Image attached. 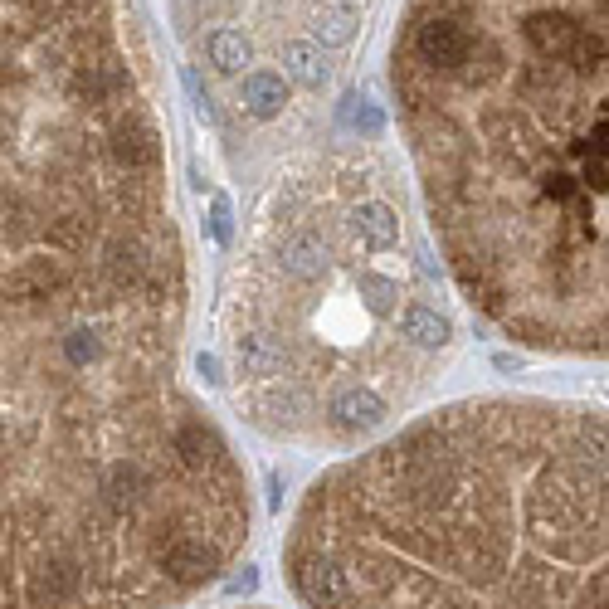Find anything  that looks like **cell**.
Segmentation results:
<instances>
[{"label":"cell","instance_id":"obj_1","mask_svg":"<svg viewBox=\"0 0 609 609\" xmlns=\"http://www.w3.org/2000/svg\"><path fill=\"white\" fill-rule=\"evenodd\" d=\"M5 609H176L249 483L181 381L186 244L127 0H0Z\"/></svg>","mask_w":609,"mask_h":609},{"label":"cell","instance_id":"obj_2","mask_svg":"<svg viewBox=\"0 0 609 609\" xmlns=\"http://www.w3.org/2000/svg\"><path fill=\"white\" fill-rule=\"evenodd\" d=\"M390 78L468 303L609 356V0H410Z\"/></svg>","mask_w":609,"mask_h":609},{"label":"cell","instance_id":"obj_3","mask_svg":"<svg viewBox=\"0 0 609 609\" xmlns=\"http://www.w3.org/2000/svg\"><path fill=\"white\" fill-rule=\"evenodd\" d=\"M283 571L303 609H609V410L415 419L307 488Z\"/></svg>","mask_w":609,"mask_h":609},{"label":"cell","instance_id":"obj_4","mask_svg":"<svg viewBox=\"0 0 609 609\" xmlns=\"http://www.w3.org/2000/svg\"><path fill=\"white\" fill-rule=\"evenodd\" d=\"M366 166L327 161L259 210L225 298L239 410L307 444H356L424 385L454 322L415 288V268L356 225Z\"/></svg>","mask_w":609,"mask_h":609},{"label":"cell","instance_id":"obj_5","mask_svg":"<svg viewBox=\"0 0 609 609\" xmlns=\"http://www.w3.org/2000/svg\"><path fill=\"white\" fill-rule=\"evenodd\" d=\"M239 103L254 117H278L283 103H288V83H283V74H273V69H254V74H244V83H239Z\"/></svg>","mask_w":609,"mask_h":609},{"label":"cell","instance_id":"obj_6","mask_svg":"<svg viewBox=\"0 0 609 609\" xmlns=\"http://www.w3.org/2000/svg\"><path fill=\"white\" fill-rule=\"evenodd\" d=\"M283 69L298 78L307 93H317V88L327 83V59H322V49L307 44V39H288V44H283Z\"/></svg>","mask_w":609,"mask_h":609},{"label":"cell","instance_id":"obj_7","mask_svg":"<svg viewBox=\"0 0 609 609\" xmlns=\"http://www.w3.org/2000/svg\"><path fill=\"white\" fill-rule=\"evenodd\" d=\"M205 54H210L215 69L239 74V69L249 64V39L239 35V30H229V25H220V30H210V39H205Z\"/></svg>","mask_w":609,"mask_h":609},{"label":"cell","instance_id":"obj_8","mask_svg":"<svg viewBox=\"0 0 609 609\" xmlns=\"http://www.w3.org/2000/svg\"><path fill=\"white\" fill-rule=\"evenodd\" d=\"M356 30V15L351 10H337V5H327L322 15H317V35L327 39V44H346Z\"/></svg>","mask_w":609,"mask_h":609},{"label":"cell","instance_id":"obj_9","mask_svg":"<svg viewBox=\"0 0 609 609\" xmlns=\"http://www.w3.org/2000/svg\"><path fill=\"white\" fill-rule=\"evenodd\" d=\"M210 234H215V244H229V239H234V215H229L225 195L210 200Z\"/></svg>","mask_w":609,"mask_h":609}]
</instances>
